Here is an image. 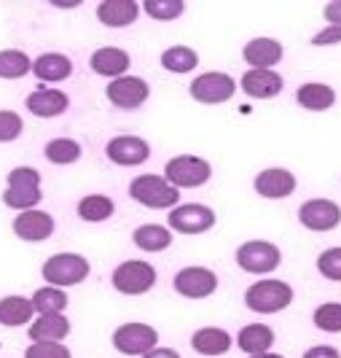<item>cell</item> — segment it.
Segmentation results:
<instances>
[{"label": "cell", "mask_w": 341, "mask_h": 358, "mask_svg": "<svg viewBox=\"0 0 341 358\" xmlns=\"http://www.w3.org/2000/svg\"><path fill=\"white\" fill-rule=\"evenodd\" d=\"M43 199L40 194V173L36 167H14L8 173V189L3 192V205L14 210H33Z\"/></svg>", "instance_id": "6da1fadb"}, {"label": "cell", "mask_w": 341, "mask_h": 358, "mask_svg": "<svg viewBox=\"0 0 341 358\" xmlns=\"http://www.w3.org/2000/svg\"><path fill=\"white\" fill-rule=\"evenodd\" d=\"M43 280L54 288L78 286L81 280L89 278V259H84L81 253H54L52 259H46L43 264Z\"/></svg>", "instance_id": "7a4b0ae2"}, {"label": "cell", "mask_w": 341, "mask_h": 358, "mask_svg": "<svg viewBox=\"0 0 341 358\" xmlns=\"http://www.w3.org/2000/svg\"><path fill=\"white\" fill-rule=\"evenodd\" d=\"M129 197L153 210H167L180 202V192L169 186L164 176H137L129 183Z\"/></svg>", "instance_id": "3957f363"}, {"label": "cell", "mask_w": 341, "mask_h": 358, "mask_svg": "<svg viewBox=\"0 0 341 358\" xmlns=\"http://www.w3.org/2000/svg\"><path fill=\"white\" fill-rule=\"evenodd\" d=\"M290 302H293V288L285 280H258L245 291V305L261 315L280 313Z\"/></svg>", "instance_id": "277c9868"}, {"label": "cell", "mask_w": 341, "mask_h": 358, "mask_svg": "<svg viewBox=\"0 0 341 358\" xmlns=\"http://www.w3.org/2000/svg\"><path fill=\"white\" fill-rule=\"evenodd\" d=\"M210 176H213L210 162L202 157H188V154L169 159L164 167V180L169 186H175L178 192L180 189H197L202 183H207Z\"/></svg>", "instance_id": "5b68a950"}, {"label": "cell", "mask_w": 341, "mask_h": 358, "mask_svg": "<svg viewBox=\"0 0 341 358\" xmlns=\"http://www.w3.org/2000/svg\"><path fill=\"white\" fill-rule=\"evenodd\" d=\"M156 286V269L148 262H124L113 269V288L126 296H140Z\"/></svg>", "instance_id": "8992f818"}, {"label": "cell", "mask_w": 341, "mask_h": 358, "mask_svg": "<svg viewBox=\"0 0 341 358\" xmlns=\"http://www.w3.org/2000/svg\"><path fill=\"white\" fill-rule=\"evenodd\" d=\"M159 345V331L148 323H124L113 331V348L124 356H145Z\"/></svg>", "instance_id": "52a82bcc"}, {"label": "cell", "mask_w": 341, "mask_h": 358, "mask_svg": "<svg viewBox=\"0 0 341 358\" xmlns=\"http://www.w3.org/2000/svg\"><path fill=\"white\" fill-rule=\"evenodd\" d=\"M282 262V253L274 243H266V240H250L245 245L236 248V264L245 269V272H252V275H266V272H274Z\"/></svg>", "instance_id": "ba28073f"}, {"label": "cell", "mask_w": 341, "mask_h": 358, "mask_svg": "<svg viewBox=\"0 0 341 358\" xmlns=\"http://www.w3.org/2000/svg\"><path fill=\"white\" fill-rule=\"evenodd\" d=\"M236 92V81H234L229 73H202L191 81L188 87V94L197 100V103H204V106H218V103H229Z\"/></svg>", "instance_id": "9c48e42d"}, {"label": "cell", "mask_w": 341, "mask_h": 358, "mask_svg": "<svg viewBox=\"0 0 341 358\" xmlns=\"http://www.w3.org/2000/svg\"><path fill=\"white\" fill-rule=\"evenodd\" d=\"M167 224H169L172 232L202 234L215 227V210L207 208V205H197V202H191V205H175L169 210V215H167Z\"/></svg>", "instance_id": "30bf717a"}, {"label": "cell", "mask_w": 341, "mask_h": 358, "mask_svg": "<svg viewBox=\"0 0 341 358\" xmlns=\"http://www.w3.org/2000/svg\"><path fill=\"white\" fill-rule=\"evenodd\" d=\"M172 288L185 299H204V296L215 294L218 275L207 267H185L175 275Z\"/></svg>", "instance_id": "8fae6325"}, {"label": "cell", "mask_w": 341, "mask_h": 358, "mask_svg": "<svg viewBox=\"0 0 341 358\" xmlns=\"http://www.w3.org/2000/svg\"><path fill=\"white\" fill-rule=\"evenodd\" d=\"M298 221L312 232H331L341 224V208L333 199H309L298 208Z\"/></svg>", "instance_id": "7c38bea8"}, {"label": "cell", "mask_w": 341, "mask_h": 358, "mask_svg": "<svg viewBox=\"0 0 341 358\" xmlns=\"http://www.w3.org/2000/svg\"><path fill=\"white\" fill-rule=\"evenodd\" d=\"M105 94H108V100L116 108L135 110V108H140L148 100L151 90H148V84H145L143 78H137V76H121V78H113L110 81Z\"/></svg>", "instance_id": "4fadbf2b"}, {"label": "cell", "mask_w": 341, "mask_h": 358, "mask_svg": "<svg viewBox=\"0 0 341 358\" xmlns=\"http://www.w3.org/2000/svg\"><path fill=\"white\" fill-rule=\"evenodd\" d=\"M105 154H108V159L113 162V164L137 167V164L148 162V157H151V145H148V141L137 138V135H119V138L108 141Z\"/></svg>", "instance_id": "5bb4252c"}, {"label": "cell", "mask_w": 341, "mask_h": 358, "mask_svg": "<svg viewBox=\"0 0 341 358\" xmlns=\"http://www.w3.org/2000/svg\"><path fill=\"white\" fill-rule=\"evenodd\" d=\"M255 192L266 199H285L296 192V176L285 167H269L255 176Z\"/></svg>", "instance_id": "9a60e30c"}, {"label": "cell", "mask_w": 341, "mask_h": 358, "mask_svg": "<svg viewBox=\"0 0 341 358\" xmlns=\"http://www.w3.org/2000/svg\"><path fill=\"white\" fill-rule=\"evenodd\" d=\"M52 232H54V218L46 210H24L14 218V234L19 240L40 243V240H49Z\"/></svg>", "instance_id": "2e32d148"}, {"label": "cell", "mask_w": 341, "mask_h": 358, "mask_svg": "<svg viewBox=\"0 0 341 358\" xmlns=\"http://www.w3.org/2000/svg\"><path fill=\"white\" fill-rule=\"evenodd\" d=\"M239 87L242 92L248 94V97H255V100H269V97H277L282 87H285V81H282V76L277 71H248L242 76V81H239Z\"/></svg>", "instance_id": "e0dca14e"}, {"label": "cell", "mask_w": 341, "mask_h": 358, "mask_svg": "<svg viewBox=\"0 0 341 358\" xmlns=\"http://www.w3.org/2000/svg\"><path fill=\"white\" fill-rule=\"evenodd\" d=\"M242 54L245 62L252 65V71H271L282 59V43L274 38H252Z\"/></svg>", "instance_id": "ac0fdd59"}, {"label": "cell", "mask_w": 341, "mask_h": 358, "mask_svg": "<svg viewBox=\"0 0 341 358\" xmlns=\"http://www.w3.org/2000/svg\"><path fill=\"white\" fill-rule=\"evenodd\" d=\"M68 106L70 100L62 90H36L27 97V110L38 119H54L59 113H65Z\"/></svg>", "instance_id": "d6986e66"}, {"label": "cell", "mask_w": 341, "mask_h": 358, "mask_svg": "<svg viewBox=\"0 0 341 358\" xmlns=\"http://www.w3.org/2000/svg\"><path fill=\"white\" fill-rule=\"evenodd\" d=\"M140 14V6L135 0H103L97 6V19L105 27H126Z\"/></svg>", "instance_id": "ffe728a7"}, {"label": "cell", "mask_w": 341, "mask_h": 358, "mask_svg": "<svg viewBox=\"0 0 341 358\" xmlns=\"http://www.w3.org/2000/svg\"><path fill=\"white\" fill-rule=\"evenodd\" d=\"M33 73L38 76V81H46V84H56V81H65L73 76V59L65 54H40L36 62H33Z\"/></svg>", "instance_id": "44dd1931"}, {"label": "cell", "mask_w": 341, "mask_h": 358, "mask_svg": "<svg viewBox=\"0 0 341 358\" xmlns=\"http://www.w3.org/2000/svg\"><path fill=\"white\" fill-rule=\"evenodd\" d=\"M232 334L226 329H218V326H207V329H199L197 334L191 337V348L202 353V356H223L232 350Z\"/></svg>", "instance_id": "7402d4cb"}, {"label": "cell", "mask_w": 341, "mask_h": 358, "mask_svg": "<svg viewBox=\"0 0 341 358\" xmlns=\"http://www.w3.org/2000/svg\"><path fill=\"white\" fill-rule=\"evenodd\" d=\"M91 71L97 76H108V78H121L129 68V54L124 49H116V46H105V49H97L89 59Z\"/></svg>", "instance_id": "603a6c76"}, {"label": "cell", "mask_w": 341, "mask_h": 358, "mask_svg": "<svg viewBox=\"0 0 341 358\" xmlns=\"http://www.w3.org/2000/svg\"><path fill=\"white\" fill-rule=\"evenodd\" d=\"M236 345L239 350H245L248 356H261L269 353V348L274 345V331L264 323H250L236 334Z\"/></svg>", "instance_id": "cb8c5ba5"}, {"label": "cell", "mask_w": 341, "mask_h": 358, "mask_svg": "<svg viewBox=\"0 0 341 358\" xmlns=\"http://www.w3.org/2000/svg\"><path fill=\"white\" fill-rule=\"evenodd\" d=\"M70 334V321L65 315H38L30 326L33 342H62Z\"/></svg>", "instance_id": "d4e9b609"}, {"label": "cell", "mask_w": 341, "mask_h": 358, "mask_svg": "<svg viewBox=\"0 0 341 358\" xmlns=\"http://www.w3.org/2000/svg\"><path fill=\"white\" fill-rule=\"evenodd\" d=\"M296 100H298V106L301 108L317 113V110H328V108H333V103H336V92H333V87H328V84L312 81V84L298 87Z\"/></svg>", "instance_id": "484cf974"}, {"label": "cell", "mask_w": 341, "mask_h": 358, "mask_svg": "<svg viewBox=\"0 0 341 358\" xmlns=\"http://www.w3.org/2000/svg\"><path fill=\"white\" fill-rule=\"evenodd\" d=\"M132 240H135V245L140 251L159 253V251H167L172 245V232L167 227H159V224H143V227L135 229Z\"/></svg>", "instance_id": "4316f807"}, {"label": "cell", "mask_w": 341, "mask_h": 358, "mask_svg": "<svg viewBox=\"0 0 341 358\" xmlns=\"http://www.w3.org/2000/svg\"><path fill=\"white\" fill-rule=\"evenodd\" d=\"M36 310L33 302L24 296H3L0 299V323L3 326H24L33 321Z\"/></svg>", "instance_id": "83f0119b"}, {"label": "cell", "mask_w": 341, "mask_h": 358, "mask_svg": "<svg viewBox=\"0 0 341 358\" xmlns=\"http://www.w3.org/2000/svg\"><path fill=\"white\" fill-rule=\"evenodd\" d=\"M30 302H33V310L38 315H62V310L68 307V294L62 288L46 286L38 288Z\"/></svg>", "instance_id": "f1b7e54d"}, {"label": "cell", "mask_w": 341, "mask_h": 358, "mask_svg": "<svg viewBox=\"0 0 341 358\" xmlns=\"http://www.w3.org/2000/svg\"><path fill=\"white\" fill-rule=\"evenodd\" d=\"M116 210L113 199L105 197V194H89L78 202V215L84 221H91V224H100V221H108Z\"/></svg>", "instance_id": "f546056e"}, {"label": "cell", "mask_w": 341, "mask_h": 358, "mask_svg": "<svg viewBox=\"0 0 341 358\" xmlns=\"http://www.w3.org/2000/svg\"><path fill=\"white\" fill-rule=\"evenodd\" d=\"M33 71V59L19 49H6L0 52V78L6 81H14V78H22Z\"/></svg>", "instance_id": "4dcf8cb0"}, {"label": "cell", "mask_w": 341, "mask_h": 358, "mask_svg": "<svg viewBox=\"0 0 341 358\" xmlns=\"http://www.w3.org/2000/svg\"><path fill=\"white\" fill-rule=\"evenodd\" d=\"M162 65L169 73H191L199 65V54L191 46H172L162 54Z\"/></svg>", "instance_id": "1f68e13d"}, {"label": "cell", "mask_w": 341, "mask_h": 358, "mask_svg": "<svg viewBox=\"0 0 341 358\" xmlns=\"http://www.w3.org/2000/svg\"><path fill=\"white\" fill-rule=\"evenodd\" d=\"M46 159L52 164H73L81 159V143L73 138H54L46 143Z\"/></svg>", "instance_id": "d6a6232c"}, {"label": "cell", "mask_w": 341, "mask_h": 358, "mask_svg": "<svg viewBox=\"0 0 341 358\" xmlns=\"http://www.w3.org/2000/svg\"><path fill=\"white\" fill-rule=\"evenodd\" d=\"M145 14L159 22H169V19H178L185 11V3L183 0H145Z\"/></svg>", "instance_id": "836d02e7"}, {"label": "cell", "mask_w": 341, "mask_h": 358, "mask_svg": "<svg viewBox=\"0 0 341 358\" xmlns=\"http://www.w3.org/2000/svg\"><path fill=\"white\" fill-rule=\"evenodd\" d=\"M315 326L331 331V334H339L341 331V302H325L315 310Z\"/></svg>", "instance_id": "e575fe53"}, {"label": "cell", "mask_w": 341, "mask_h": 358, "mask_svg": "<svg viewBox=\"0 0 341 358\" xmlns=\"http://www.w3.org/2000/svg\"><path fill=\"white\" fill-rule=\"evenodd\" d=\"M317 269L328 280H341V248H328L317 256Z\"/></svg>", "instance_id": "d590c367"}, {"label": "cell", "mask_w": 341, "mask_h": 358, "mask_svg": "<svg viewBox=\"0 0 341 358\" xmlns=\"http://www.w3.org/2000/svg\"><path fill=\"white\" fill-rule=\"evenodd\" d=\"M24 358H73L68 345L62 342H36L24 350Z\"/></svg>", "instance_id": "8d00e7d4"}, {"label": "cell", "mask_w": 341, "mask_h": 358, "mask_svg": "<svg viewBox=\"0 0 341 358\" xmlns=\"http://www.w3.org/2000/svg\"><path fill=\"white\" fill-rule=\"evenodd\" d=\"M22 119L14 110H0V143H11L22 135Z\"/></svg>", "instance_id": "74e56055"}, {"label": "cell", "mask_w": 341, "mask_h": 358, "mask_svg": "<svg viewBox=\"0 0 341 358\" xmlns=\"http://www.w3.org/2000/svg\"><path fill=\"white\" fill-rule=\"evenodd\" d=\"M315 46H333V43H341V27H325V30H320L317 36H315V41H312Z\"/></svg>", "instance_id": "f35d334b"}, {"label": "cell", "mask_w": 341, "mask_h": 358, "mask_svg": "<svg viewBox=\"0 0 341 358\" xmlns=\"http://www.w3.org/2000/svg\"><path fill=\"white\" fill-rule=\"evenodd\" d=\"M304 358H341V353L331 345H317V348H309Z\"/></svg>", "instance_id": "ab89813d"}, {"label": "cell", "mask_w": 341, "mask_h": 358, "mask_svg": "<svg viewBox=\"0 0 341 358\" xmlns=\"http://www.w3.org/2000/svg\"><path fill=\"white\" fill-rule=\"evenodd\" d=\"M325 19L331 22V27H341V0H331L325 6Z\"/></svg>", "instance_id": "60d3db41"}, {"label": "cell", "mask_w": 341, "mask_h": 358, "mask_svg": "<svg viewBox=\"0 0 341 358\" xmlns=\"http://www.w3.org/2000/svg\"><path fill=\"white\" fill-rule=\"evenodd\" d=\"M143 358H180L178 350H172V348H153L151 353H145Z\"/></svg>", "instance_id": "b9f144b4"}, {"label": "cell", "mask_w": 341, "mask_h": 358, "mask_svg": "<svg viewBox=\"0 0 341 358\" xmlns=\"http://www.w3.org/2000/svg\"><path fill=\"white\" fill-rule=\"evenodd\" d=\"M248 358H282V356H277V353H261V356H248Z\"/></svg>", "instance_id": "7bdbcfd3"}]
</instances>
